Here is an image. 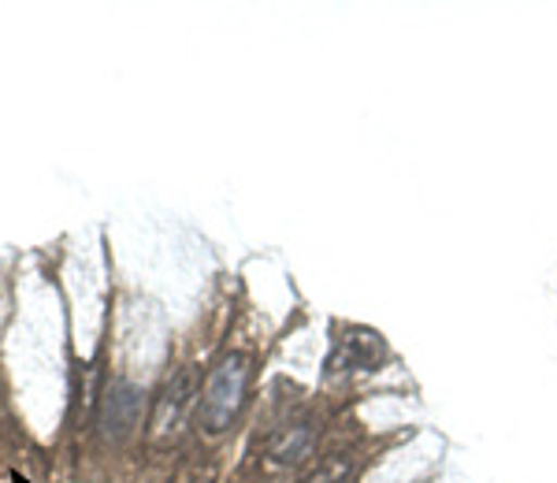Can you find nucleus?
<instances>
[{
  "mask_svg": "<svg viewBox=\"0 0 557 483\" xmlns=\"http://www.w3.org/2000/svg\"><path fill=\"white\" fill-rule=\"evenodd\" d=\"M246 387H249V357L246 354L220 357V364L212 369L201 395V424L212 435L231 428V420L238 417L242 401H246Z\"/></svg>",
  "mask_w": 557,
  "mask_h": 483,
  "instance_id": "1",
  "label": "nucleus"
},
{
  "mask_svg": "<svg viewBox=\"0 0 557 483\" xmlns=\"http://www.w3.org/2000/svg\"><path fill=\"white\" fill-rule=\"evenodd\" d=\"M141 420V391L127 380L108 383L101 409H97V432H101L104 443H123L134 435Z\"/></svg>",
  "mask_w": 557,
  "mask_h": 483,
  "instance_id": "2",
  "label": "nucleus"
},
{
  "mask_svg": "<svg viewBox=\"0 0 557 483\" xmlns=\"http://www.w3.org/2000/svg\"><path fill=\"white\" fill-rule=\"evenodd\" d=\"M383 357H386L383 335H375V331H368V327H349L335 343V354H331V361H327V375H346L357 369L368 372V369H375Z\"/></svg>",
  "mask_w": 557,
  "mask_h": 483,
  "instance_id": "3",
  "label": "nucleus"
},
{
  "mask_svg": "<svg viewBox=\"0 0 557 483\" xmlns=\"http://www.w3.org/2000/svg\"><path fill=\"white\" fill-rule=\"evenodd\" d=\"M194 398H197V375H194V369H183L164 391H160L157 406H152V420H149L152 435L175 432V428L183 424V413L190 409Z\"/></svg>",
  "mask_w": 557,
  "mask_h": 483,
  "instance_id": "4",
  "label": "nucleus"
},
{
  "mask_svg": "<svg viewBox=\"0 0 557 483\" xmlns=\"http://www.w3.org/2000/svg\"><path fill=\"white\" fill-rule=\"evenodd\" d=\"M312 443H317V432H312V420H298V424H286L283 432L272 439V458L278 465H298L301 458L312 454Z\"/></svg>",
  "mask_w": 557,
  "mask_h": 483,
  "instance_id": "5",
  "label": "nucleus"
},
{
  "mask_svg": "<svg viewBox=\"0 0 557 483\" xmlns=\"http://www.w3.org/2000/svg\"><path fill=\"white\" fill-rule=\"evenodd\" d=\"M349 476H354V461H349L346 454H335V458H327L309 480H301V483H349Z\"/></svg>",
  "mask_w": 557,
  "mask_h": 483,
  "instance_id": "6",
  "label": "nucleus"
}]
</instances>
